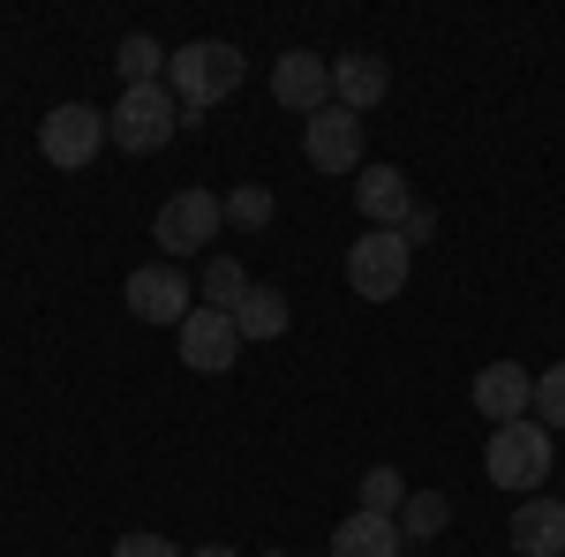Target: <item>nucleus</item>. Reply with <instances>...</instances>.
<instances>
[{"mask_svg":"<svg viewBox=\"0 0 565 557\" xmlns=\"http://www.w3.org/2000/svg\"><path fill=\"white\" fill-rule=\"evenodd\" d=\"M114 557H181V550L167 543V535H143V527H136V535H121V543H114Z\"/></svg>","mask_w":565,"mask_h":557,"instance_id":"nucleus-23","label":"nucleus"},{"mask_svg":"<svg viewBox=\"0 0 565 557\" xmlns=\"http://www.w3.org/2000/svg\"><path fill=\"white\" fill-rule=\"evenodd\" d=\"M527 415H535V422L551 429V437L565 429V362H558V369H543V377H535V407H527Z\"/></svg>","mask_w":565,"mask_h":557,"instance_id":"nucleus-22","label":"nucleus"},{"mask_svg":"<svg viewBox=\"0 0 565 557\" xmlns=\"http://www.w3.org/2000/svg\"><path fill=\"white\" fill-rule=\"evenodd\" d=\"M218 204H226V226H249V234H257V226H271V218H279V196H271V189H264V181H242V189H226V196H218Z\"/></svg>","mask_w":565,"mask_h":557,"instance_id":"nucleus-20","label":"nucleus"},{"mask_svg":"<svg viewBox=\"0 0 565 557\" xmlns=\"http://www.w3.org/2000/svg\"><path fill=\"white\" fill-rule=\"evenodd\" d=\"M354 490H362V505H354V513H385V519H399V505H407V474H399V468H370L362 482H354Z\"/></svg>","mask_w":565,"mask_h":557,"instance_id":"nucleus-21","label":"nucleus"},{"mask_svg":"<svg viewBox=\"0 0 565 557\" xmlns=\"http://www.w3.org/2000/svg\"><path fill=\"white\" fill-rule=\"evenodd\" d=\"M167 61H174V53H167V45L151 39V31H129V39L114 45V68H121V90H129V84H167Z\"/></svg>","mask_w":565,"mask_h":557,"instance_id":"nucleus-17","label":"nucleus"},{"mask_svg":"<svg viewBox=\"0 0 565 557\" xmlns=\"http://www.w3.org/2000/svg\"><path fill=\"white\" fill-rule=\"evenodd\" d=\"M218 226H226V204H218L212 189H181V196H167V204H159L151 242L167 249V264H181V257H204V242H212Z\"/></svg>","mask_w":565,"mask_h":557,"instance_id":"nucleus-5","label":"nucleus"},{"mask_svg":"<svg viewBox=\"0 0 565 557\" xmlns=\"http://www.w3.org/2000/svg\"><path fill=\"white\" fill-rule=\"evenodd\" d=\"M242 76H249V61H242V45H226V39H189L167 61V90L181 98V114H196V121H204V106L234 98Z\"/></svg>","mask_w":565,"mask_h":557,"instance_id":"nucleus-1","label":"nucleus"},{"mask_svg":"<svg viewBox=\"0 0 565 557\" xmlns=\"http://www.w3.org/2000/svg\"><path fill=\"white\" fill-rule=\"evenodd\" d=\"M430 234H437V212H430V204H415V212L399 218V242H407V249H415V242H430Z\"/></svg>","mask_w":565,"mask_h":557,"instance_id":"nucleus-24","label":"nucleus"},{"mask_svg":"<svg viewBox=\"0 0 565 557\" xmlns=\"http://www.w3.org/2000/svg\"><path fill=\"white\" fill-rule=\"evenodd\" d=\"M385 90H392V68L377 53H340V61H332V106L370 114V106H385Z\"/></svg>","mask_w":565,"mask_h":557,"instance_id":"nucleus-12","label":"nucleus"},{"mask_svg":"<svg viewBox=\"0 0 565 557\" xmlns=\"http://www.w3.org/2000/svg\"><path fill=\"white\" fill-rule=\"evenodd\" d=\"M468 399H476V415L490 429H505V422H521L527 407H535V377H527L521 362H482Z\"/></svg>","mask_w":565,"mask_h":557,"instance_id":"nucleus-11","label":"nucleus"},{"mask_svg":"<svg viewBox=\"0 0 565 557\" xmlns=\"http://www.w3.org/2000/svg\"><path fill=\"white\" fill-rule=\"evenodd\" d=\"M482 474L498 482V490H521L535 497V482H551V429L521 415V422L490 429V444H482Z\"/></svg>","mask_w":565,"mask_h":557,"instance_id":"nucleus-3","label":"nucleus"},{"mask_svg":"<svg viewBox=\"0 0 565 557\" xmlns=\"http://www.w3.org/2000/svg\"><path fill=\"white\" fill-rule=\"evenodd\" d=\"M302 159L317 173H362V114L348 106H324L302 121Z\"/></svg>","mask_w":565,"mask_h":557,"instance_id":"nucleus-8","label":"nucleus"},{"mask_svg":"<svg viewBox=\"0 0 565 557\" xmlns=\"http://www.w3.org/2000/svg\"><path fill=\"white\" fill-rule=\"evenodd\" d=\"M407 271H415V249H407L392 226H370V234L348 249L354 301H399V294H407Z\"/></svg>","mask_w":565,"mask_h":557,"instance_id":"nucleus-4","label":"nucleus"},{"mask_svg":"<svg viewBox=\"0 0 565 557\" xmlns=\"http://www.w3.org/2000/svg\"><path fill=\"white\" fill-rule=\"evenodd\" d=\"M121 301H129V317L136 324H189V309H196V287H189V271L181 264H136L129 271V287H121Z\"/></svg>","mask_w":565,"mask_h":557,"instance_id":"nucleus-7","label":"nucleus"},{"mask_svg":"<svg viewBox=\"0 0 565 557\" xmlns=\"http://www.w3.org/2000/svg\"><path fill=\"white\" fill-rule=\"evenodd\" d=\"M39 151H45V167H61V173H84L98 151H106V114L98 106H84V98H68V106H53L39 121Z\"/></svg>","mask_w":565,"mask_h":557,"instance_id":"nucleus-6","label":"nucleus"},{"mask_svg":"<svg viewBox=\"0 0 565 557\" xmlns=\"http://www.w3.org/2000/svg\"><path fill=\"white\" fill-rule=\"evenodd\" d=\"M445 519H452V497H445V490H407V505H399V535H407V543L445 535Z\"/></svg>","mask_w":565,"mask_h":557,"instance_id":"nucleus-19","label":"nucleus"},{"mask_svg":"<svg viewBox=\"0 0 565 557\" xmlns=\"http://www.w3.org/2000/svg\"><path fill=\"white\" fill-rule=\"evenodd\" d=\"M174 129H181V98L167 84H129V90H121V106L106 114V143H114V151H129V159L167 151Z\"/></svg>","mask_w":565,"mask_h":557,"instance_id":"nucleus-2","label":"nucleus"},{"mask_svg":"<svg viewBox=\"0 0 565 557\" xmlns=\"http://www.w3.org/2000/svg\"><path fill=\"white\" fill-rule=\"evenodd\" d=\"M264 557H287V550H264Z\"/></svg>","mask_w":565,"mask_h":557,"instance_id":"nucleus-26","label":"nucleus"},{"mask_svg":"<svg viewBox=\"0 0 565 557\" xmlns=\"http://www.w3.org/2000/svg\"><path fill=\"white\" fill-rule=\"evenodd\" d=\"M354 204H362L370 226H392V234H399V218L415 212V189H407L399 167H362L354 173Z\"/></svg>","mask_w":565,"mask_h":557,"instance_id":"nucleus-13","label":"nucleus"},{"mask_svg":"<svg viewBox=\"0 0 565 557\" xmlns=\"http://www.w3.org/2000/svg\"><path fill=\"white\" fill-rule=\"evenodd\" d=\"M249 301V271L234 257H204V294H196V309H218V317H234Z\"/></svg>","mask_w":565,"mask_h":557,"instance_id":"nucleus-18","label":"nucleus"},{"mask_svg":"<svg viewBox=\"0 0 565 557\" xmlns=\"http://www.w3.org/2000/svg\"><path fill=\"white\" fill-rule=\"evenodd\" d=\"M513 550L521 557H565V497H521L513 505Z\"/></svg>","mask_w":565,"mask_h":557,"instance_id":"nucleus-14","label":"nucleus"},{"mask_svg":"<svg viewBox=\"0 0 565 557\" xmlns=\"http://www.w3.org/2000/svg\"><path fill=\"white\" fill-rule=\"evenodd\" d=\"M287 324H295V309H287L279 287H249V301L234 309V332H242V340H279Z\"/></svg>","mask_w":565,"mask_h":557,"instance_id":"nucleus-16","label":"nucleus"},{"mask_svg":"<svg viewBox=\"0 0 565 557\" xmlns=\"http://www.w3.org/2000/svg\"><path fill=\"white\" fill-rule=\"evenodd\" d=\"M174 340H181V362H189L196 377H226V369H234V354H242L234 317H218V309H189V324H181Z\"/></svg>","mask_w":565,"mask_h":557,"instance_id":"nucleus-10","label":"nucleus"},{"mask_svg":"<svg viewBox=\"0 0 565 557\" xmlns=\"http://www.w3.org/2000/svg\"><path fill=\"white\" fill-rule=\"evenodd\" d=\"M189 557H234V550H226V543H204V550H189Z\"/></svg>","mask_w":565,"mask_h":557,"instance_id":"nucleus-25","label":"nucleus"},{"mask_svg":"<svg viewBox=\"0 0 565 557\" xmlns=\"http://www.w3.org/2000/svg\"><path fill=\"white\" fill-rule=\"evenodd\" d=\"M332 557H407V535L385 513H348L332 527Z\"/></svg>","mask_w":565,"mask_h":557,"instance_id":"nucleus-15","label":"nucleus"},{"mask_svg":"<svg viewBox=\"0 0 565 557\" xmlns=\"http://www.w3.org/2000/svg\"><path fill=\"white\" fill-rule=\"evenodd\" d=\"M271 98H279L287 114H324V106H332V61L309 53V45L279 53V61H271Z\"/></svg>","mask_w":565,"mask_h":557,"instance_id":"nucleus-9","label":"nucleus"}]
</instances>
